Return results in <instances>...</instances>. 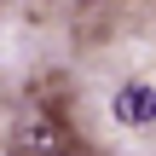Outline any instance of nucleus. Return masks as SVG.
Instances as JSON below:
<instances>
[{
	"label": "nucleus",
	"mask_w": 156,
	"mask_h": 156,
	"mask_svg": "<svg viewBox=\"0 0 156 156\" xmlns=\"http://www.w3.org/2000/svg\"><path fill=\"white\" fill-rule=\"evenodd\" d=\"M110 122L127 127V133L156 127V87L151 81H122V87L110 93Z\"/></svg>",
	"instance_id": "obj_1"
},
{
	"label": "nucleus",
	"mask_w": 156,
	"mask_h": 156,
	"mask_svg": "<svg viewBox=\"0 0 156 156\" xmlns=\"http://www.w3.org/2000/svg\"><path fill=\"white\" fill-rule=\"evenodd\" d=\"M58 156H64V151H58Z\"/></svg>",
	"instance_id": "obj_3"
},
{
	"label": "nucleus",
	"mask_w": 156,
	"mask_h": 156,
	"mask_svg": "<svg viewBox=\"0 0 156 156\" xmlns=\"http://www.w3.org/2000/svg\"><path fill=\"white\" fill-rule=\"evenodd\" d=\"M17 156H58V127H52V116H23L17 122Z\"/></svg>",
	"instance_id": "obj_2"
}]
</instances>
